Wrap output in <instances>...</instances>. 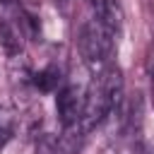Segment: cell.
Returning a JSON list of instances; mask_svg holds the SVG:
<instances>
[{"label":"cell","mask_w":154,"mask_h":154,"mask_svg":"<svg viewBox=\"0 0 154 154\" xmlns=\"http://www.w3.org/2000/svg\"><path fill=\"white\" fill-rule=\"evenodd\" d=\"M113 41H116V36L106 29V24L99 17H91L89 22H84V26L79 31V53H82L84 63L89 67L103 70L113 53Z\"/></svg>","instance_id":"6da1fadb"},{"label":"cell","mask_w":154,"mask_h":154,"mask_svg":"<svg viewBox=\"0 0 154 154\" xmlns=\"http://www.w3.org/2000/svg\"><path fill=\"white\" fill-rule=\"evenodd\" d=\"M111 111H113V96H111V91L106 89L101 75H96V77L91 79L89 89H87L84 111H82V120H79L82 130H84V132L94 130V128H96Z\"/></svg>","instance_id":"7a4b0ae2"},{"label":"cell","mask_w":154,"mask_h":154,"mask_svg":"<svg viewBox=\"0 0 154 154\" xmlns=\"http://www.w3.org/2000/svg\"><path fill=\"white\" fill-rule=\"evenodd\" d=\"M84 99H87V91H82V89L75 87V84H67V87H63V89L58 91L55 111H58V118H60L63 128L79 125L82 111H84Z\"/></svg>","instance_id":"3957f363"},{"label":"cell","mask_w":154,"mask_h":154,"mask_svg":"<svg viewBox=\"0 0 154 154\" xmlns=\"http://www.w3.org/2000/svg\"><path fill=\"white\" fill-rule=\"evenodd\" d=\"M94 7H96V17L106 24V29L113 36H118L123 29V19H125L120 0H94Z\"/></svg>","instance_id":"277c9868"},{"label":"cell","mask_w":154,"mask_h":154,"mask_svg":"<svg viewBox=\"0 0 154 154\" xmlns=\"http://www.w3.org/2000/svg\"><path fill=\"white\" fill-rule=\"evenodd\" d=\"M60 82H63V75H60V70H58L55 65H48V67L38 70L36 75H31V84H34L38 91H43V94L55 91V89L60 87Z\"/></svg>","instance_id":"5b68a950"},{"label":"cell","mask_w":154,"mask_h":154,"mask_svg":"<svg viewBox=\"0 0 154 154\" xmlns=\"http://www.w3.org/2000/svg\"><path fill=\"white\" fill-rule=\"evenodd\" d=\"M10 135H12V118L5 108H0V144L10 140Z\"/></svg>","instance_id":"8992f818"},{"label":"cell","mask_w":154,"mask_h":154,"mask_svg":"<svg viewBox=\"0 0 154 154\" xmlns=\"http://www.w3.org/2000/svg\"><path fill=\"white\" fill-rule=\"evenodd\" d=\"M152 103H154V67H152Z\"/></svg>","instance_id":"52a82bcc"}]
</instances>
